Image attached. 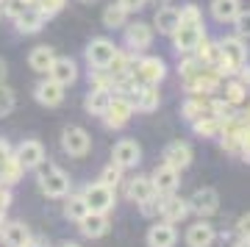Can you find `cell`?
<instances>
[{"label":"cell","mask_w":250,"mask_h":247,"mask_svg":"<svg viewBox=\"0 0 250 247\" xmlns=\"http://www.w3.org/2000/svg\"><path fill=\"white\" fill-rule=\"evenodd\" d=\"M220 62H217L214 70L220 75H236V72L248 64V39H239V36H223L220 42Z\"/></svg>","instance_id":"obj_1"},{"label":"cell","mask_w":250,"mask_h":247,"mask_svg":"<svg viewBox=\"0 0 250 247\" xmlns=\"http://www.w3.org/2000/svg\"><path fill=\"white\" fill-rule=\"evenodd\" d=\"M134 78L139 83H147V86H159L167 78V64L161 56H142L134 62Z\"/></svg>","instance_id":"obj_2"},{"label":"cell","mask_w":250,"mask_h":247,"mask_svg":"<svg viewBox=\"0 0 250 247\" xmlns=\"http://www.w3.org/2000/svg\"><path fill=\"white\" fill-rule=\"evenodd\" d=\"M39 189H42L47 197L62 200V197H67V194H70V175H67L62 167L47 164V169H42V172H39Z\"/></svg>","instance_id":"obj_3"},{"label":"cell","mask_w":250,"mask_h":247,"mask_svg":"<svg viewBox=\"0 0 250 247\" xmlns=\"http://www.w3.org/2000/svg\"><path fill=\"white\" fill-rule=\"evenodd\" d=\"M114 53H117V44L111 42L108 36H95V39H89V44H86L83 59L89 64V70H106L108 62L114 59Z\"/></svg>","instance_id":"obj_4"},{"label":"cell","mask_w":250,"mask_h":247,"mask_svg":"<svg viewBox=\"0 0 250 247\" xmlns=\"http://www.w3.org/2000/svg\"><path fill=\"white\" fill-rule=\"evenodd\" d=\"M189 95H211L223 86V75L214 67H197L189 78H184Z\"/></svg>","instance_id":"obj_5"},{"label":"cell","mask_w":250,"mask_h":247,"mask_svg":"<svg viewBox=\"0 0 250 247\" xmlns=\"http://www.w3.org/2000/svg\"><path fill=\"white\" fill-rule=\"evenodd\" d=\"M81 194H83V200H86V206H89V211H95V214H108L111 208H114V203H117L114 189L103 186L100 181L86 184Z\"/></svg>","instance_id":"obj_6"},{"label":"cell","mask_w":250,"mask_h":247,"mask_svg":"<svg viewBox=\"0 0 250 247\" xmlns=\"http://www.w3.org/2000/svg\"><path fill=\"white\" fill-rule=\"evenodd\" d=\"M62 150L72 159H83L86 153L92 150V136L86 133V128H81V125H70V128H64L62 133Z\"/></svg>","instance_id":"obj_7"},{"label":"cell","mask_w":250,"mask_h":247,"mask_svg":"<svg viewBox=\"0 0 250 247\" xmlns=\"http://www.w3.org/2000/svg\"><path fill=\"white\" fill-rule=\"evenodd\" d=\"M11 156H14V161H17L22 169H39L47 159L45 144H42L39 139H22Z\"/></svg>","instance_id":"obj_8"},{"label":"cell","mask_w":250,"mask_h":247,"mask_svg":"<svg viewBox=\"0 0 250 247\" xmlns=\"http://www.w3.org/2000/svg\"><path fill=\"white\" fill-rule=\"evenodd\" d=\"M153 25L147 22H131V25H125L123 31V44L128 53H145L147 47L153 44Z\"/></svg>","instance_id":"obj_9"},{"label":"cell","mask_w":250,"mask_h":247,"mask_svg":"<svg viewBox=\"0 0 250 247\" xmlns=\"http://www.w3.org/2000/svg\"><path fill=\"white\" fill-rule=\"evenodd\" d=\"M187 203H189V211H195L200 220H206V217L220 211V192L214 186H200V189L192 192V197Z\"/></svg>","instance_id":"obj_10"},{"label":"cell","mask_w":250,"mask_h":247,"mask_svg":"<svg viewBox=\"0 0 250 247\" xmlns=\"http://www.w3.org/2000/svg\"><path fill=\"white\" fill-rule=\"evenodd\" d=\"M203 36H206V28L203 25H178V31H175L170 39H172L175 53H178V56H189V53H195V47L203 42Z\"/></svg>","instance_id":"obj_11"},{"label":"cell","mask_w":250,"mask_h":247,"mask_svg":"<svg viewBox=\"0 0 250 247\" xmlns=\"http://www.w3.org/2000/svg\"><path fill=\"white\" fill-rule=\"evenodd\" d=\"M139 161H142V147H139V142L120 139L114 147H111V164H117L120 169H134V167H139Z\"/></svg>","instance_id":"obj_12"},{"label":"cell","mask_w":250,"mask_h":247,"mask_svg":"<svg viewBox=\"0 0 250 247\" xmlns=\"http://www.w3.org/2000/svg\"><path fill=\"white\" fill-rule=\"evenodd\" d=\"M131 117H134V103H131L125 95H114V97H111V103H108V111L103 114V120H106L108 128L120 131V128L128 125Z\"/></svg>","instance_id":"obj_13"},{"label":"cell","mask_w":250,"mask_h":247,"mask_svg":"<svg viewBox=\"0 0 250 247\" xmlns=\"http://www.w3.org/2000/svg\"><path fill=\"white\" fill-rule=\"evenodd\" d=\"M47 78H53L64 89L72 86L78 81V64H75V59H70V56H56L53 64H50V70H47Z\"/></svg>","instance_id":"obj_14"},{"label":"cell","mask_w":250,"mask_h":247,"mask_svg":"<svg viewBox=\"0 0 250 247\" xmlns=\"http://www.w3.org/2000/svg\"><path fill=\"white\" fill-rule=\"evenodd\" d=\"M34 97L39 106L45 108H56L64 103V86L62 83H56L53 78H42L39 83L34 86Z\"/></svg>","instance_id":"obj_15"},{"label":"cell","mask_w":250,"mask_h":247,"mask_svg":"<svg viewBox=\"0 0 250 247\" xmlns=\"http://www.w3.org/2000/svg\"><path fill=\"white\" fill-rule=\"evenodd\" d=\"M150 184H153V192L156 194H175V189L181 186V172L167 167V164H161V167L153 169Z\"/></svg>","instance_id":"obj_16"},{"label":"cell","mask_w":250,"mask_h":247,"mask_svg":"<svg viewBox=\"0 0 250 247\" xmlns=\"http://www.w3.org/2000/svg\"><path fill=\"white\" fill-rule=\"evenodd\" d=\"M164 164L167 167H172V169H187L189 164H192V159H195V153H192V147H189L187 142H181V139H175V142H170L167 147H164Z\"/></svg>","instance_id":"obj_17"},{"label":"cell","mask_w":250,"mask_h":247,"mask_svg":"<svg viewBox=\"0 0 250 247\" xmlns=\"http://www.w3.org/2000/svg\"><path fill=\"white\" fill-rule=\"evenodd\" d=\"M184 242H187V247H211L217 242V230L211 222H192L187 228V233H184Z\"/></svg>","instance_id":"obj_18"},{"label":"cell","mask_w":250,"mask_h":247,"mask_svg":"<svg viewBox=\"0 0 250 247\" xmlns=\"http://www.w3.org/2000/svg\"><path fill=\"white\" fill-rule=\"evenodd\" d=\"M147 247H175L178 242V230L172 222H153L150 228H147V236H145Z\"/></svg>","instance_id":"obj_19"},{"label":"cell","mask_w":250,"mask_h":247,"mask_svg":"<svg viewBox=\"0 0 250 247\" xmlns=\"http://www.w3.org/2000/svg\"><path fill=\"white\" fill-rule=\"evenodd\" d=\"M114 92L111 89H100V86H89L86 97H83V111L89 117H103L108 111V103H111Z\"/></svg>","instance_id":"obj_20"},{"label":"cell","mask_w":250,"mask_h":247,"mask_svg":"<svg viewBox=\"0 0 250 247\" xmlns=\"http://www.w3.org/2000/svg\"><path fill=\"white\" fill-rule=\"evenodd\" d=\"M47 22V14L39 6H28L20 17H14V28H17L20 34H39Z\"/></svg>","instance_id":"obj_21"},{"label":"cell","mask_w":250,"mask_h":247,"mask_svg":"<svg viewBox=\"0 0 250 247\" xmlns=\"http://www.w3.org/2000/svg\"><path fill=\"white\" fill-rule=\"evenodd\" d=\"M0 242H3V247H22L31 242V228H28L25 222H6L3 228H0Z\"/></svg>","instance_id":"obj_22"},{"label":"cell","mask_w":250,"mask_h":247,"mask_svg":"<svg viewBox=\"0 0 250 247\" xmlns=\"http://www.w3.org/2000/svg\"><path fill=\"white\" fill-rule=\"evenodd\" d=\"M161 197V220L164 222H181L184 217L189 214V203L187 200H181V197H175V194H159Z\"/></svg>","instance_id":"obj_23"},{"label":"cell","mask_w":250,"mask_h":247,"mask_svg":"<svg viewBox=\"0 0 250 247\" xmlns=\"http://www.w3.org/2000/svg\"><path fill=\"white\" fill-rule=\"evenodd\" d=\"M181 25V11L175 6H161L153 17V31H159L164 36H172Z\"/></svg>","instance_id":"obj_24"},{"label":"cell","mask_w":250,"mask_h":247,"mask_svg":"<svg viewBox=\"0 0 250 247\" xmlns=\"http://www.w3.org/2000/svg\"><path fill=\"white\" fill-rule=\"evenodd\" d=\"M78 228H81V233H83L86 239H100V236H106V233H108L111 222H108V214H95V211H89L83 220L78 222Z\"/></svg>","instance_id":"obj_25"},{"label":"cell","mask_w":250,"mask_h":247,"mask_svg":"<svg viewBox=\"0 0 250 247\" xmlns=\"http://www.w3.org/2000/svg\"><path fill=\"white\" fill-rule=\"evenodd\" d=\"M153 184H150V175H134L128 178V184H125V197L128 200H134L136 206L145 203L147 197H153Z\"/></svg>","instance_id":"obj_26"},{"label":"cell","mask_w":250,"mask_h":247,"mask_svg":"<svg viewBox=\"0 0 250 247\" xmlns=\"http://www.w3.org/2000/svg\"><path fill=\"white\" fill-rule=\"evenodd\" d=\"M53 59H56V50L50 47V44H36L34 50L28 53V67H31L34 72H39V75H47Z\"/></svg>","instance_id":"obj_27"},{"label":"cell","mask_w":250,"mask_h":247,"mask_svg":"<svg viewBox=\"0 0 250 247\" xmlns=\"http://www.w3.org/2000/svg\"><path fill=\"white\" fill-rule=\"evenodd\" d=\"M242 11V0H211V17L217 22H233Z\"/></svg>","instance_id":"obj_28"},{"label":"cell","mask_w":250,"mask_h":247,"mask_svg":"<svg viewBox=\"0 0 250 247\" xmlns=\"http://www.w3.org/2000/svg\"><path fill=\"white\" fill-rule=\"evenodd\" d=\"M192 128H195V133L200 139H214V136L223 133V120H217V117H211L206 111L203 117H197L195 123H192Z\"/></svg>","instance_id":"obj_29"},{"label":"cell","mask_w":250,"mask_h":247,"mask_svg":"<svg viewBox=\"0 0 250 247\" xmlns=\"http://www.w3.org/2000/svg\"><path fill=\"white\" fill-rule=\"evenodd\" d=\"M86 214H89V206H86V200H83V194H67V197H64V217H67L70 222L78 225Z\"/></svg>","instance_id":"obj_30"},{"label":"cell","mask_w":250,"mask_h":247,"mask_svg":"<svg viewBox=\"0 0 250 247\" xmlns=\"http://www.w3.org/2000/svg\"><path fill=\"white\" fill-rule=\"evenodd\" d=\"M206 111H208V108H206L200 95H189L187 100H184V106H181V117H184L187 123H195L197 117H203Z\"/></svg>","instance_id":"obj_31"},{"label":"cell","mask_w":250,"mask_h":247,"mask_svg":"<svg viewBox=\"0 0 250 247\" xmlns=\"http://www.w3.org/2000/svg\"><path fill=\"white\" fill-rule=\"evenodd\" d=\"M223 100H228L233 108L242 106V103L248 100V86H245V83H239L236 78H231L228 83H225V97H223Z\"/></svg>","instance_id":"obj_32"},{"label":"cell","mask_w":250,"mask_h":247,"mask_svg":"<svg viewBox=\"0 0 250 247\" xmlns=\"http://www.w3.org/2000/svg\"><path fill=\"white\" fill-rule=\"evenodd\" d=\"M206 108H208V114H211V117L223 120V123H228V120H233V117H236L233 106L228 103V100H223V97H217V100H211V103H206Z\"/></svg>","instance_id":"obj_33"},{"label":"cell","mask_w":250,"mask_h":247,"mask_svg":"<svg viewBox=\"0 0 250 247\" xmlns=\"http://www.w3.org/2000/svg\"><path fill=\"white\" fill-rule=\"evenodd\" d=\"M125 17H128V14H125V11L117 6V3H111V6H106V9H103V25L111 28V31L123 28V25H125Z\"/></svg>","instance_id":"obj_34"},{"label":"cell","mask_w":250,"mask_h":247,"mask_svg":"<svg viewBox=\"0 0 250 247\" xmlns=\"http://www.w3.org/2000/svg\"><path fill=\"white\" fill-rule=\"evenodd\" d=\"M17 106V95L14 89H9L6 83H0V117H9Z\"/></svg>","instance_id":"obj_35"},{"label":"cell","mask_w":250,"mask_h":247,"mask_svg":"<svg viewBox=\"0 0 250 247\" xmlns=\"http://www.w3.org/2000/svg\"><path fill=\"white\" fill-rule=\"evenodd\" d=\"M181 11V25H203V11L197 9L195 3H187Z\"/></svg>","instance_id":"obj_36"},{"label":"cell","mask_w":250,"mask_h":247,"mask_svg":"<svg viewBox=\"0 0 250 247\" xmlns=\"http://www.w3.org/2000/svg\"><path fill=\"white\" fill-rule=\"evenodd\" d=\"M231 25L236 28V36L239 39H250V9H242Z\"/></svg>","instance_id":"obj_37"},{"label":"cell","mask_w":250,"mask_h":247,"mask_svg":"<svg viewBox=\"0 0 250 247\" xmlns=\"http://www.w3.org/2000/svg\"><path fill=\"white\" fill-rule=\"evenodd\" d=\"M120 178H123V169L117 167V164H108V167L103 169V172H100V184L108 186V189H117Z\"/></svg>","instance_id":"obj_38"},{"label":"cell","mask_w":250,"mask_h":247,"mask_svg":"<svg viewBox=\"0 0 250 247\" xmlns=\"http://www.w3.org/2000/svg\"><path fill=\"white\" fill-rule=\"evenodd\" d=\"M0 9H3V17H20V14H22V11L28 9V3L25 0H3V3H0Z\"/></svg>","instance_id":"obj_39"},{"label":"cell","mask_w":250,"mask_h":247,"mask_svg":"<svg viewBox=\"0 0 250 247\" xmlns=\"http://www.w3.org/2000/svg\"><path fill=\"white\" fill-rule=\"evenodd\" d=\"M139 208H142L145 217H156L159 208H161V197H159V194H153V197H147L145 203H139Z\"/></svg>","instance_id":"obj_40"},{"label":"cell","mask_w":250,"mask_h":247,"mask_svg":"<svg viewBox=\"0 0 250 247\" xmlns=\"http://www.w3.org/2000/svg\"><path fill=\"white\" fill-rule=\"evenodd\" d=\"M117 6L125 11V14H136V11H142L147 6V0H114Z\"/></svg>","instance_id":"obj_41"},{"label":"cell","mask_w":250,"mask_h":247,"mask_svg":"<svg viewBox=\"0 0 250 247\" xmlns=\"http://www.w3.org/2000/svg\"><path fill=\"white\" fill-rule=\"evenodd\" d=\"M64 3H67V0H36V6L45 11L47 17H50V14H56V11H62Z\"/></svg>","instance_id":"obj_42"},{"label":"cell","mask_w":250,"mask_h":247,"mask_svg":"<svg viewBox=\"0 0 250 247\" xmlns=\"http://www.w3.org/2000/svg\"><path fill=\"white\" fill-rule=\"evenodd\" d=\"M236 233H239V239H250V211L239 217V222H236Z\"/></svg>","instance_id":"obj_43"},{"label":"cell","mask_w":250,"mask_h":247,"mask_svg":"<svg viewBox=\"0 0 250 247\" xmlns=\"http://www.w3.org/2000/svg\"><path fill=\"white\" fill-rule=\"evenodd\" d=\"M239 150H242V159L250 161V128L242 133V142H239Z\"/></svg>","instance_id":"obj_44"},{"label":"cell","mask_w":250,"mask_h":247,"mask_svg":"<svg viewBox=\"0 0 250 247\" xmlns=\"http://www.w3.org/2000/svg\"><path fill=\"white\" fill-rule=\"evenodd\" d=\"M9 206H11V192L9 189H0V220H3V214H6Z\"/></svg>","instance_id":"obj_45"},{"label":"cell","mask_w":250,"mask_h":247,"mask_svg":"<svg viewBox=\"0 0 250 247\" xmlns=\"http://www.w3.org/2000/svg\"><path fill=\"white\" fill-rule=\"evenodd\" d=\"M236 75H239V78H236L239 83H245V86H250V67H248V64H245V67H242V70L236 72Z\"/></svg>","instance_id":"obj_46"},{"label":"cell","mask_w":250,"mask_h":247,"mask_svg":"<svg viewBox=\"0 0 250 247\" xmlns=\"http://www.w3.org/2000/svg\"><path fill=\"white\" fill-rule=\"evenodd\" d=\"M6 78H9V64H6V59L0 56V83H6Z\"/></svg>","instance_id":"obj_47"},{"label":"cell","mask_w":250,"mask_h":247,"mask_svg":"<svg viewBox=\"0 0 250 247\" xmlns=\"http://www.w3.org/2000/svg\"><path fill=\"white\" fill-rule=\"evenodd\" d=\"M231 247H250V239H236Z\"/></svg>","instance_id":"obj_48"},{"label":"cell","mask_w":250,"mask_h":247,"mask_svg":"<svg viewBox=\"0 0 250 247\" xmlns=\"http://www.w3.org/2000/svg\"><path fill=\"white\" fill-rule=\"evenodd\" d=\"M22 247H45V245H42V242H34V239H31V242H28V245H22Z\"/></svg>","instance_id":"obj_49"},{"label":"cell","mask_w":250,"mask_h":247,"mask_svg":"<svg viewBox=\"0 0 250 247\" xmlns=\"http://www.w3.org/2000/svg\"><path fill=\"white\" fill-rule=\"evenodd\" d=\"M62 247H81V245H78V242H64Z\"/></svg>","instance_id":"obj_50"},{"label":"cell","mask_w":250,"mask_h":247,"mask_svg":"<svg viewBox=\"0 0 250 247\" xmlns=\"http://www.w3.org/2000/svg\"><path fill=\"white\" fill-rule=\"evenodd\" d=\"M78 3H83V6H92V3H98V0H78Z\"/></svg>","instance_id":"obj_51"},{"label":"cell","mask_w":250,"mask_h":247,"mask_svg":"<svg viewBox=\"0 0 250 247\" xmlns=\"http://www.w3.org/2000/svg\"><path fill=\"white\" fill-rule=\"evenodd\" d=\"M248 100H250V92H248Z\"/></svg>","instance_id":"obj_52"},{"label":"cell","mask_w":250,"mask_h":247,"mask_svg":"<svg viewBox=\"0 0 250 247\" xmlns=\"http://www.w3.org/2000/svg\"><path fill=\"white\" fill-rule=\"evenodd\" d=\"M0 3H3V0H0Z\"/></svg>","instance_id":"obj_53"}]
</instances>
